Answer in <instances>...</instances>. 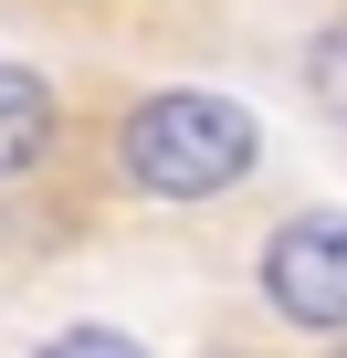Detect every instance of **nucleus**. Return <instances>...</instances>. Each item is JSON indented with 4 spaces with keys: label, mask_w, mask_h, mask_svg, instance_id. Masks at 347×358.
I'll list each match as a JSON object with an SVG mask.
<instances>
[{
    "label": "nucleus",
    "mask_w": 347,
    "mask_h": 358,
    "mask_svg": "<svg viewBox=\"0 0 347 358\" xmlns=\"http://www.w3.org/2000/svg\"><path fill=\"white\" fill-rule=\"evenodd\" d=\"M32 358H147V348H137L126 327H53Z\"/></svg>",
    "instance_id": "5"
},
{
    "label": "nucleus",
    "mask_w": 347,
    "mask_h": 358,
    "mask_svg": "<svg viewBox=\"0 0 347 358\" xmlns=\"http://www.w3.org/2000/svg\"><path fill=\"white\" fill-rule=\"evenodd\" d=\"M53 148V74L0 64V179H32Z\"/></svg>",
    "instance_id": "3"
},
{
    "label": "nucleus",
    "mask_w": 347,
    "mask_h": 358,
    "mask_svg": "<svg viewBox=\"0 0 347 358\" xmlns=\"http://www.w3.org/2000/svg\"><path fill=\"white\" fill-rule=\"evenodd\" d=\"M200 358H253V348H200Z\"/></svg>",
    "instance_id": "6"
},
{
    "label": "nucleus",
    "mask_w": 347,
    "mask_h": 358,
    "mask_svg": "<svg viewBox=\"0 0 347 358\" xmlns=\"http://www.w3.org/2000/svg\"><path fill=\"white\" fill-rule=\"evenodd\" d=\"M253 169H263V127H253L232 95H211V85L137 95L126 127H116V179H126L137 201H168V211L232 201Z\"/></svg>",
    "instance_id": "1"
},
{
    "label": "nucleus",
    "mask_w": 347,
    "mask_h": 358,
    "mask_svg": "<svg viewBox=\"0 0 347 358\" xmlns=\"http://www.w3.org/2000/svg\"><path fill=\"white\" fill-rule=\"evenodd\" d=\"M295 74H305V106H316L326 127H347V11L305 32V53H295Z\"/></svg>",
    "instance_id": "4"
},
{
    "label": "nucleus",
    "mask_w": 347,
    "mask_h": 358,
    "mask_svg": "<svg viewBox=\"0 0 347 358\" xmlns=\"http://www.w3.org/2000/svg\"><path fill=\"white\" fill-rule=\"evenodd\" d=\"M253 285L284 327L305 337H347V211H295L263 232L253 253Z\"/></svg>",
    "instance_id": "2"
},
{
    "label": "nucleus",
    "mask_w": 347,
    "mask_h": 358,
    "mask_svg": "<svg viewBox=\"0 0 347 358\" xmlns=\"http://www.w3.org/2000/svg\"><path fill=\"white\" fill-rule=\"evenodd\" d=\"M337 358H347V337H337Z\"/></svg>",
    "instance_id": "7"
}]
</instances>
